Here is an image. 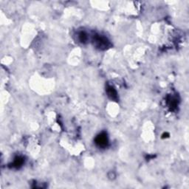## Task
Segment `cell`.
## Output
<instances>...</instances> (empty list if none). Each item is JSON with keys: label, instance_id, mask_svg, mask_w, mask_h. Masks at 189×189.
<instances>
[{"label": "cell", "instance_id": "6da1fadb", "mask_svg": "<svg viewBox=\"0 0 189 189\" xmlns=\"http://www.w3.org/2000/svg\"><path fill=\"white\" fill-rule=\"evenodd\" d=\"M93 44L99 50H106L109 46V41L103 36L95 35L93 38Z\"/></svg>", "mask_w": 189, "mask_h": 189}, {"label": "cell", "instance_id": "7a4b0ae2", "mask_svg": "<svg viewBox=\"0 0 189 189\" xmlns=\"http://www.w3.org/2000/svg\"><path fill=\"white\" fill-rule=\"evenodd\" d=\"M95 143L98 146H99L100 148L106 147L108 144L107 134L104 133V132L98 134L95 138Z\"/></svg>", "mask_w": 189, "mask_h": 189}, {"label": "cell", "instance_id": "3957f363", "mask_svg": "<svg viewBox=\"0 0 189 189\" xmlns=\"http://www.w3.org/2000/svg\"><path fill=\"white\" fill-rule=\"evenodd\" d=\"M106 93H107L108 97L110 99L113 100H118V94L116 90H114V88L112 86H108L106 87Z\"/></svg>", "mask_w": 189, "mask_h": 189}, {"label": "cell", "instance_id": "277c9868", "mask_svg": "<svg viewBox=\"0 0 189 189\" xmlns=\"http://www.w3.org/2000/svg\"><path fill=\"white\" fill-rule=\"evenodd\" d=\"M23 163H24V159L22 158H21V157H17V158L15 159V160H14L13 166L15 167V168H19V167L22 166Z\"/></svg>", "mask_w": 189, "mask_h": 189}, {"label": "cell", "instance_id": "5b68a950", "mask_svg": "<svg viewBox=\"0 0 189 189\" xmlns=\"http://www.w3.org/2000/svg\"><path fill=\"white\" fill-rule=\"evenodd\" d=\"M78 39H79L81 43H86L88 40V36L85 32H81L79 34H78Z\"/></svg>", "mask_w": 189, "mask_h": 189}]
</instances>
